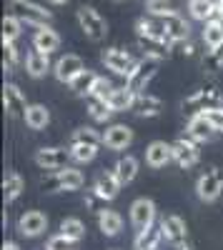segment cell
I'll list each match as a JSON object with an SVG mask.
<instances>
[{
	"instance_id": "6da1fadb",
	"label": "cell",
	"mask_w": 223,
	"mask_h": 250,
	"mask_svg": "<svg viewBox=\"0 0 223 250\" xmlns=\"http://www.w3.org/2000/svg\"><path fill=\"white\" fill-rule=\"evenodd\" d=\"M223 108V93L216 85H206V88H198L193 95H188L183 103H180V110L188 118L196 115H203L208 110H221Z\"/></svg>"
},
{
	"instance_id": "7a4b0ae2",
	"label": "cell",
	"mask_w": 223,
	"mask_h": 250,
	"mask_svg": "<svg viewBox=\"0 0 223 250\" xmlns=\"http://www.w3.org/2000/svg\"><path fill=\"white\" fill-rule=\"evenodd\" d=\"M75 20H78V28L83 30V35L90 43H100V40L108 35V23L93 5H80L75 10Z\"/></svg>"
},
{
	"instance_id": "3957f363",
	"label": "cell",
	"mask_w": 223,
	"mask_h": 250,
	"mask_svg": "<svg viewBox=\"0 0 223 250\" xmlns=\"http://www.w3.org/2000/svg\"><path fill=\"white\" fill-rule=\"evenodd\" d=\"M100 60H103V65L113 75H120V78H126V80H128V75L138 65V60L128 50H123V48H106L103 53H100Z\"/></svg>"
},
{
	"instance_id": "277c9868",
	"label": "cell",
	"mask_w": 223,
	"mask_h": 250,
	"mask_svg": "<svg viewBox=\"0 0 223 250\" xmlns=\"http://www.w3.org/2000/svg\"><path fill=\"white\" fill-rule=\"evenodd\" d=\"M223 193V173L218 168H208L196 180V195L203 203H216Z\"/></svg>"
},
{
	"instance_id": "5b68a950",
	"label": "cell",
	"mask_w": 223,
	"mask_h": 250,
	"mask_svg": "<svg viewBox=\"0 0 223 250\" xmlns=\"http://www.w3.org/2000/svg\"><path fill=\"white\" fill-rule=\"evenodd\" d=\"M158 62H160V60H153V58H140V60H138L135 70H133V73L128 75V80H126V85H128L135 95L146 93L148 83L153 80V75H156V70H158Z\"/></svg>"
},
{
	"instance_id": "8992f818",
	"label": "cell",
	"mask_w": 223,
	"mask_h": 250,
	"mask_svg": "<svg viewBox=\"0 0 223 250\" xmlns=\"http://www.w3.org/2000/svg\"><path fill=\"white\" fill-rule=\"evenodd\" d=\"M156 215H158V208L151 198H135L131 203V225L138 233L151 228V225H156Z\"/></svg>"
},
{
	"instance_id": "52a82bcc",
	"label": "cell",
	"mask_w": 223,
	"mask_h": 250,
	"mask_svg": "<svg viewBox=\"0 0 223 250\" xmlns=\"http://www.w3.org/2000/svg\"><path fill=\"white\" fill-rule=\"evenodd\" d=\"M173 145V163L180 165V168H193V165H198L201 160V148L198 143L191 140L188 135L186 138H178L171 143Z\"/></svg>"
},
{
	"instance_id": "ba28073f",
	"label": "cell",
	"mask_w": 223,
	"mask_h": 250,
	"mask_svg": "<svg viewBox=\"0 0 223 250\" xmlns=\"http://www.w3.org/2000/svg\"><path fill=\"white\" fill-rule=\"evenodd\" d=\"M160 20H163V38L171 45H180V43H186V40H191V25H188L186 18L160 15Z\"/></svg>"
},
{
	"instance_id": "9c48e42d",
	"label": "cell",
	"mask_w": 223,
	"mask_h": 250,
	"mask_svg": "<svg viewBox=\"0 0 223 250\" xmlns=\"http://www.w3.org/2000/svg\"><path fill=\"white\" fill-rule=\"evenodd\" d=\"M70 150L66 148H38L35 150V165L43 170H63L68 168Z\"/></svg>"
},
{
	"instance_id": "30bf717a",
	"label": "cell",
	"mask_w": 223,
	"mask_h": 250,
	"mask_svg": "<svg viewBox=\"0 0 223 250\" xmlns=\"http://www.w3.org/2000/svg\"><path fill=\"white\" fill-rule=\"evenodd\" d=\"M86 70V65H83V60H80L78 55H73V53H68V55H63V58H58L55 60V65H53V75H55V80L58 83H66V85H70V83Z\"/></svg>"
},
{
	"instance_id": "8fae6325",
	"label": "cell",
	"mask_w": 223,
	"mask_h": 250,
	"mask_svg": "<svg viewBox=\"0 0 223 250\" xmlns=\"http://www.w3.org/2000/svg\"><path fill=\"white\" fill-rule=\"evenodd\" d=\"M133 138H135L133 128H128V125H123V123H113L103 133V145L108 150H126V148H131Z\"/></svg>"
},
{
	"instance_id": "7c38bea8",
	"label": "cell",
	"mask_w": 223,
	"mask_h": 250,
	"mask_svg": "<svg viewBox=\"0 0 223 250\" xmlns=\"http://www.w3.org/2000/svg\"><path fill=\"white\" fill-rule=\"evenodd\" d=\"M48 230V215L40 210H28L18 218V233L23 238H38Z\"/></svg>"
},
{
	"instance_id": "4fadbf2b",
	"label": "cell",
	"mask_w": 223,
	"mask_h": 250,
	"mask_svg": "<svg viewBox=\"0 0 223 250\" xmlns=\"http://www.w3.org/2000/svg\"><path fill=\"white\" fill-rule=\"evenodd\" d=\"M18 8V18L23 20L25 25H30V28H43V25H50V20H53V13L50 10H45L43 5H38V3H20V5H15Z\"/></svg>"
},
{
	"instance_id": "5bb4252c",
	"label": "cell",
	"mask_w": 223,
	"mask_h": 250,
	"mask_svg": "<svg viewBox=\"0 0 223 250\" xmlns=\"http://www.w3.org/2000/svg\"><path fill=\"white\" fill-rule=\"evenodd\" d=\"M3 105H5L10 118H23L25 115L28 100H25V93L20 90L15 83H5V88H3Z\"/></svg>"
},
{
	"instance_id": "9a60e30c",
	"label": "cell",
	"mask_w": 223,
	"mask_h": 250,
	"mask_svg": "<svg viewBox=\"0 0 223 250\" xmlns=\"http://www.w3.org/2000/svg\"><path fill=\"white\" fill-rule=\"evenodd\" d=\"M160 228H163V238L178 248L180 243L188 240V228H186V220L178 218V215H163L160 218Z\"/></svg>"
},
{
	"instance_id": "2e32d148",
	"label": "cell",
	"mask_w": 223,
	"mask_h": 250,
	"mask_svg": "<svg viewBox=\"0 0 223 250\" xmlns=\"http://www.w3.org/2000/svg\"><path fill=\"white\" fill-rule=\"evenodd\" d=\"M146 163L151 168H166L168 163H173V145L166 140H153L146 148Z\"/></svg>"
},
{
	"instance_id": "e0dca14e",
	"label": "cell",
	"mask_w": 223,
	"mask_h": 250,
	"mask_svg": "<svg viewBox=\"0 0 223 250\" xmlns=\"http://www.w3.org/2000/svg\"><path fill=\"white\" fill-rule=\"evenodd\" d=\"M120 188H123V185H120V180L115 178L113 170H100V173L95 175V183H93V190H95L100 198H103L106 203L118 198Z\"/></svg>"
},
{
	"instance_id": "ac0fdd59",
	"label": "cell",
	"mask_w": 223,
	"mask_h": 250,
	"mask_svg": "<svg viewBox=\"0 0 223 250\" xmlns=\"http://www.w3.org/2000/svg\"><path fill=\"white\" fill-rule=\"evenodd\" d=\"M186 135H188L191 140H196V143H211V140L218 135V130L208 123L206 115H196V118H188Z\"/></svg>"
},
{
	"instance_id": "d6986e66",
	"label": "cell",
	"mask_w": 223,
	"mask_h": 250,
	"mask_svg": "<svg viewBox=\"0 0 223 250\" xmlns=\"http://www.w3.org/2000/svg\"><path fill=\"white\" fill-rule=\"evenodd\" d=\"M138 48L143 53V58H153V60H166L171 58L173 45L163 38H138Z\"/></svg>"
},
{
	"instance_id": "ffe728a7",
	"label": "cell",
	"mask_w": 223,
	"mask_h": 250,
	"mask_svg": "<svg viewBox=\"0 0 223 250\" xmlns=\"http://www.w3.org/2000/svg\"><path fill=\"white\" fill-rule=\"evenodd\" d=\"M33 48H35V50H40V53L53 55V53L60 48V35H58L50 25L35 28V33H33Z\"/></svg>"
},
{
	"instance_id": "44dd1931",
	"label": "cell",
	"mask_w": 223,
	"mask_h": 250,
	"mask_svg": "<svg viewBox=\"0 0 223 250\" xmlns=\"http://www.w3.org/2000/svg\"><path fill=\"white\" fill-rule=\"evenodd\" d=\"M133 113L138 118H158L163 113V100L156 98V95H148V93H140V95H135Z\"/></svg>"
},
{
	"instance_id": "7402d4cb",
	"label": "cell",
	"mask_w": 223,
	"mask_h": 250,
	"mask_svg": "<svg viewBox=\"0 0 223 250\" xmlns=\"http://www.w3.org/2000/svg\"><path fill=\"white\" fill-rule=\"evenodd\" d=\"M25 73L30 75V78H43L48 70H53V65H50V55L48 53H40V50H28L25 53Z\"/></svg>"
},
{
	"instance_id": "603a6c76",
	"label": "cell",
	"mask_w": 223,
	"mask_h": 250,
	"mask_svg": "<svg viewBox=\"0 0 223 250\" xmlns=\"http://www.w3.org/2000/svg\"><path fill=\"white\" fill-rule=\"evenodd\" d=\"M163 240H166L163 238V228H160V223H158V225H151V228H146V230H140L135 235L133 250H158Z\"/></svg>"
},
{
	"instance_id": "cb8c5ba5",
	"label": "cell",
	"mask_w": 223,
	"mask_h": 250,
	"mask_svg": "<svg viewBox=\"0 0 223 250\" xmlns=\"http://www.w3.org/2000/svg\"><path fill=\"white\" fill-rule=\"evenodd\" d=\"M138 170H140V163H138V158H133V155L118 158L115 165H113V173H115V178L120 180V185H131V183L135 180Z\"/></svg>"
},
{
	"instance_id": "d4e9b609",
	"label": "cell",
	"mask_w": 223,
	"mask_h": 250,
	"mask_svg": "<svg viewBox=\"0 0 223 250\" xmlns=\"http://www.w3.org/2000/svg\"><path fill=\"white\" fill-rule=\"evenodd\" d=\"M98 230L103 233L106 238H115L120 230H123V218H120V213L111 210V208L100 210L98 213Z\"/></svg>"
},
{
	"instance_id": "484cf974",
	"label": "cell",
	"mask_w": 223,
	"mask_h": 250,
	"mask_svg": "<svg viewBox=\"0 0 223 250\" xmlns=\"http://www.w3.org/2000/svg\"><path fill=\"white\" fill-rule=\"evenodd\" d=\"M23 120H25V125L30 130H45L50 125V110L43 105V103H33V105H28Z\"/></svg>"
},
{
	"instance_id": "4316f807",
	"label": "cell",
	"mask_w": 223,
	"mask_h": 250,
	"mask_svg": "<svg viewBox=\"0 0 223 250\" xmlns=\"http://www.w3.org/2000/svg\"><path fill=\"white\" fill-rule=\"evenodd\" d=\"M108 103L113 113H123V110H133V103H135V93L128 88V85H120V88H113L111 95H108Z\"/></svg>"
},
{
	"instance_id": "83f0119b",
	"label": "cell",
	"mask_w": 223,
	"mask_h": 250,
	"mask_svg": "<svg viewBox=\"0 0 223 250\" xmlns=\"http://www.w3.org/2000/svg\"><path fill=\"white\" fill-rule=\"evenodd\" d=\"M201 40L208 50H216L223 45V23L221 20H208L203 23V33H201Z\"/></svg>"
},
{
	"instance_id": "f1b7e54d",
	"label": "cell",
	"mask_w": 223,
	"mask_h": 250,
	"mask_svg": "<svg viewBox=\"0 0 223 250\" xmlns=\"http://www.w3.org/2000/svg\"><path fill=\"white\" fill-rule=\"evenodd\" d=\"M148 15H180L183 0H146Z\"/></svg>"
},
{
	"instance_id": "f546056e",
	"label": "cell",
	"mask_w": 223,
	"mask_h": 250,
	"mask_svg": "<svg viewBox=\"0 0 223 250\" xmlns=\"http://www.w3.org/2000/svg\"><path fill=\"white\" fill-rule=\"evenodd\" d=\"M88 115L95 120V123H108L111 115H113V108L106 98H88Z\"/></svg>"
},
{
	"instance_id": "4dcf8cb0",
	"label": "cell",
	"mask_w": 223,
	"mask_h": 250,
	"mask_svg": "<svg viewBox=\"0 0 223 250\" xmlns=\"http://www.w3.org/2000/svg\"><path fill=\"white\" fill-rule=\"evenodd\" d=\"M70 145H103V133L86 125V128H78L70 133Z\"/></svg>"
},
{
	"instance_id": "1f68e13d",
	"label": "cell",
	"mask_w": 223,
	"mask_h": 250,
	"mask_svg": "<svg viewBox=\"0 0 223 250\" xmlns=\"http://www.w3.org/2000/svg\"><path fill=\"white\" fill-rule=\"evenodd\" d=\"M60 235H66L73 243H80V240L86 238L83 220H80V218H66V220H60Z\"/></svg>"
},
{
	"instance_id": "d6a6232c",
	"label": "cell",
	"mask_w": 223,
	"mask_h": 250,
	"mask_svg": "<svg viewBox=\"0 0 223 250\" xmlns=\"http://www.w3.org/2000/svg\"><path fill=\"white\" fill-rule=\"evenodd\" d=\"M213 3L216 0H188L186 3V10L193 20H201V23H208L211 20V13H213Z\"/></svg>"
},
{
	"instance_id": "836d02e7",
	"label": "cell",
	"mask_w": 223,
	"mask_h": 250,
	"mask_svg": "<svg viewBox=\"0 0 223 250\" xmlns=\"http://www.w3.org/2000/svg\"><path fill=\"white\" fill-rule=\"evenodd\" d=\"M60 173V183H63V190H80V188L86 185V175L83 170L73 168V165H68V168L58 170Z\"/></svg>"
},
{
	"instance_id": "e575fe53",
	"label": "cell",
	"mask_w": 223,
	"mask_h": 250,
	"mask_svg": "<svg viewBox=\"0 0 223 250\" xmlns=\"http://www.w3.org/2000/svg\"><path fill=\"white\" fill-rule=\"evenodd\" d=\"M23 190H25V183H23V178H20L15 170H13V173H8V175H5V180H3V195H5V203L18 200Z\"/></svg>"
},
{
	"instance_id": "d590c367",
	"label": "cell",
	"mask_w": 223,
	"mask_h": 250,
	"mask_svg": "<svg viewBox=\"0 0 223 250\" xmlns=\"http://www.w3.org/2000/svg\"><path fill=\"white\" fill-rule=\"evenodd\" d=\"M95 80H98V73H93V70H83L73 83H70V90L75 93V95H90V90H93V85H95Z\"/></svg>"
},
{
	"instance_id": "8d00e7d4",
	"label": "cell",
	"mask_w": 223,
	"mask_h": 250,
	"mask_svg": "<svg viewBox=\"0 0 223 250\" xmlns=\"http://www.w3.org/2000/svg\"><path fill=\"white\" fill-rule=\"evenodd\" d=\"M201 68H203L208 75H216L223 70V45L216 50H206L203 58H201Z\"/></svg>"
},
{
	"instance_id": "74e56055",
	"label": "cell",
	"mask_w": 223,
	"mask_h": 250,
	"mask_svg": "<svg viewBox=\"0 0 223 250\" xmlns=\"http://www.w3.org/2000/svg\"><path fill=\"white\" fill-rule=\"evenodd\" d=\"M98 148L100 145H68L70 150V160L78 163V165H86V163H93L95 155H98Z\"/></svg>"
},
{
	"instance_id": "f35d334b",
	"label": "cell",
	"mask_w": 223,
	"mask_h": 250,
	"mask_svg": "<svg viewBox=\"0 0 223 250\" xmlns=\"http://www.w3.org/2000/svg\"><path fill=\"white\" fill-rule=\"evenodd\" d=\"M23 20H20L18 15H5L3 18V40H10V43H15V40L23 35Z\"/></svg>"
},
{
	"instance_id": "ab89813d",
	"label": "cell",
	"mask_w": 223,
	"mask_h": 250,
	"mask_svg": "<svg viewBox=\"0 0 223 250\" xmlns=\"http://www.w3.org/2000/svg\"><path fill=\"white\" fill-rule=\"evenodd\" d=\"M3 65L5 70H15L20 65V50L10 40H3Z\"/></svg>"
},
{
	"instance_id": "60d3db41",
	"label": "cell",
	"mask_w": 223,
	"mask_h": 250,
	"mask_svg": "<svg viewBox=\"0 0 223 250\" xmlns=\"http://www.w3.org/2000/svg\"><path fill=\"white\" fill-rule=\"evenodd\" d=\"M40 190H43V193H60V190H63L60 173L58 170H48L45 178H40Z\"/></svg>"
},
{
	"instance_id": "b9f144b4",
	"label": "cell",
	"mask_w": 223,
	"mask_h": 250,
	"mask_svg": "<svg viewBox=\"0 0 223 250\" xmlns=\"http://www.w3.org/2000/svg\"><path fill=\"white\" fill-rule=\"evenodd\" d=\"M115 85L108 80V78H103V75H98V80H95V85H93V90H90V95L93 98H106L108 100V95H111V90H113ZM88 95V98H90Z\"/></svg>"
},
{
	"instance_id": "7bdbcfd3",
	"label": "cell",
	"mask_w": 223,
	"mask_h": 250,
	"mask_svg": "<svg viewBox=\"0 0 223 250\" xmlns=\"http://www.w3.org/2000/svg\"><path fill=\"white\" fill-rule=\"evenodd\" d=\"M75 245L78 243H73V240H68L66 235H53L50 240H48V245H45V250H75Z\"/></svg>"
},
{
	"instance_id": "ee69618b",
	"label": "cell",
	"mask_w": 223,
	"mask_h": 250,
	"mask_svg": "<svg viewBox=\"0 0 223 250\" xmlns=\"http://www.w3.org/2000/svg\"><path fill=\"white\" fill-rule=\"evenodd\" d=\"M86 205L90 208V210H95V213H100V210H106V200L100 198L95 190H88V195H86Z\"/></svg>"
},
{
	"instance_id": "f6af8a7d",
	"label": "cell",
	"mask_w": 223,
	"mask_h": 250,
	"mask_svg": "<svg viewBox=\"0 0 223 250\" xmlns=\"http://www.w3.org/2000/svg\"><path fill=\"white\" fill-rule=\"evenodd\" d=\"M203 115L208 118V123L213 125L218 133H223V108H221V110H208V113H203Z\"/></svg>"
},
{
	"instance_id": "bcb514c9",
	"label": "cell",
	"mask_w": 223,
	"mask_h": 250,
	"mask_svg": "<svg viewBox=\"0 0 223 250\" xmlns=\"http://www.w3.org/2000/svg\"><path fill=\"white\" fill-rule=\"evenodd\" d=\"M211 20H221V23H223V0H216V3H213Z\"/></svg>"
},
{
	"instance_id": "7dc6e473",
	"label": "cell",
	"mask_w": 223,
	"mask_h": 250,
	"mask_svg": "<svg viewBox=\"0 0 223 250\" xmlns=\"http://www.w3.org/2000/svg\"><path fill=\"white\" fill-rule=\"evenodd\" d=\"M180 48H183V50H180V53H183V55H196V45H193V40H186V43H180Z\"/></svg>"
},
{
	"instance_id": "c3c4849f",
	"label": "cell",
	"mask_w": 223,
	"mask_h": 250,
	"mask_svg": "<svg viewBox=\"0 0 223 250\" xmlns=\"http://www.w3.org/2000/svg\"><path fill=\"white\" fill-rule=\"evenodd\" d=\"M176 250H196V245H193V240H191V238H188V240H186V243H180V245H178V248H176Z\"/></svg>"
},
{
	"instance_id": "681fc988",
	"label": "cell",
	"mask_w": 223,
	"mask_h": 250,
	"mask_svg": "<svg viewBox=\"0 0 223 250\" xmlns=\"http://www.w3.org/2000/svg\"><path fill=\"white\" fill-rule=\"evenodd\" d=\"M3 250H20V248H18V243H13V240H8V243L3 245Z\"/></svg>"
},
{
	"instance_id": "f907efd6",
	"label": "cell",
	"mask_w": 223,
	"mask_h": 250,
	"mask_svg": "<svg viewBox=\"0 0 223 250\" xmlns=\"http://www.w3.org/2000/svg\"><path fill=\"white\" fill-rule=\"evenodd\" d=\"M48 3H53V5H66L68 0H48Z\"/></svg>"
},
{
	"instance_id": "816d5d0a",
	"label": "cell",
	"mask_w": 223,
	"mask_h": 250,
	"mask_svg": "<svg viewBox=\"0 0 223 250\" xmlns=\"http://www.w3.org/2000/svg\"><path fill=\"white\" fill-rule=\"evenodd\" d=\"M13 5H20V3H28V0H10Z\"/></svg>"
},
{
	"instance_id": "f5cc1de1",
	"label": "cell",
	"mask_w": 223,
	"mask_h": 250,
	"mask_svg": "<svg viewBox=\"0 0 223 250\" xmlns=\"http://www.w3.org/2000/svg\"><path fill=\"white\" fill-rule=\"evenodd\" d=\"M115 3H120V0H115Z\"/></svg>"
}]
</instances>
